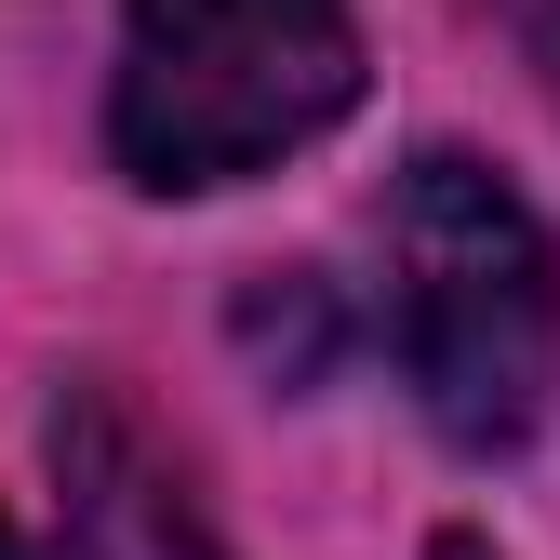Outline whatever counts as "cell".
I'll return each instance as SVG.
<instances>
[{
    "instance_id": "6da1fadb",
    "label": "cell",
    "mask_w": 560,
    "mask_h": 560,
    "mask_svg": "<svg viewBox=\"0 0 560 560\" xmlns=\"http://www.w3.org/2000/svg\"><path fill=\"white\" fill-rule=\"evenodd\" d=\"M387 334H400L428 428L467 454H508L560 374V254L534 228V200L428 148L387 187Z\"/></svg>"
},
{
    "instance_id": "7a4b0ae2",
    "label": "cell",
    "mask_w": 560,
    "mask_h": 560,
    "mask_svg": "<svg viewBox=\"0 0 560 560\" xmlns=\"http://www.w3.org/2000/svg\"><path fill=\"white\" fill-rule=\"evenodd\" d=\"M347 94H361L347 0H133L107 148L133 187H241L334 133Z\"/></svg>"
},
{
    "instance_id": "3957f363",
    "label": "cell",
    "mask_w": 560,
    "mask_h": 560,
    "mask_svg": "<svg viewBox=\"0 0 560 560\" xmlns=\"http://www.w3.org/2000/svg\"><path fill=\"white\" fill-rule=\"evenodd\" d=\"M54 467H67V560H228L200 534V508L133 454V428L107 400H81L54 428Z\"/></svg>"
},
{
    "instance_id": "277c9868",
    "label": "cell",
    "mask_w": 560,
    "mask_h": 560,
    "mask_svg": "<svg viewBox=\"0 0 560 560\" xmlns=\"http://www.w3.org/2000/svg\"><path fill=\"white\" fill-rule=\"evenodd\" d=\"M521 14V40H534V67H547V94H560V0H508Z\"/></svg>"
},
{
    "instance_id": "5b68a950",
    "label": "cell",
    "mask_w": 560,
    "mask_h": 560,
    "mask_svg": "<svg viewBox=\"0 0 560 560\" xmlns=\"http://www.w3.org/2000/svg\"><path fill=\"white\" fill-rule=\"evenodd\" d=\"M0 560H40V547H27V534H14V521H0Z\"/></svg>"
},
{
    "instance_id": "8992f818",
    "label": "cell",
    "mask_w": 560,
    "mask_h": 560,
    "mask_svg": "<svg viewBox=\"0 0 560 560\" xmlns=\"http://www.w3.org/2000/svg\"><path fill=\"white\" fill-rule=\"evenodd\" d=\"M441 560H480V547H441Z\"/></svg>"
}]
</instances>
